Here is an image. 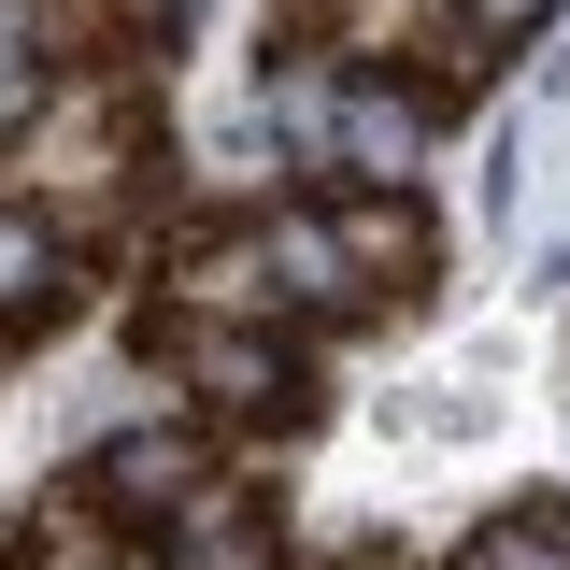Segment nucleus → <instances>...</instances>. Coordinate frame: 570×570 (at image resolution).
Wrapping results in <instances>:
<instances>
[{
    "instance_id": "1",
    "label": "nucleus",
    "mask_w": 570,
    "mask_h": 570,
    "mask_svg": "<svg viewBox=\"0 0 570 570\" xmlns=\"http://www.w3.org/2000/svg\"><path fill=\"white\" fill-rule=\"evenodd\" d=\"M243 272L272 285V299H314V314H343L356 285H371V272H356V243H343V228H314V214H272V228L243 243Z\"/></svg>"
},
{
    "instance_id": "2",
    "label": "nucleus",
    "mask_w": 570,
    "mask_h": 570,
    "mask_svg": "<svg viewBox=\"0 0 570 570\" xmlns=\"http://www.w3.org/2000/svg\"><path fill=\"white\" fill-rule=\"evenodd\" d=\"M186 371H200V400H228V414H285V400H299V371H285L272 343H243V328H200Z\"/></svg>"
},
{
    "instance_id": "3",
    "label": "nucleus",
    "mask_w": 570,
    "mask_h": 570,
    "mask_svg": "<svg viewBox=\"0 0 570 570\" xmlns=\"http://www.w3.org/2000/svg\"><path fill=\"white\" fill-rule=\"evenodd\" d=\"M100 499H142V513L200 499V456H186V428H129V442H100Z\"/></svg>"
},
{
    "instance_id": "4",
    "label": "nucleus",
    "mask_w": 570,
    "mask_h": 570,
    "mask_svg": "<svg viewBox=\"0 0 570 570\" xmlns=\"http://www.w3.org/2000/svg\"><path fill=\"white\" fill-rule=\"evenodd\" d=\"M343 157H356V171H414V100L343 86Z\"/></svg>"
},
{
    "instance_id": "5",
    "label": "nucleus",
    "mask_w": 570,
    "mask_h": 570,
    "mask_svg": "<svg viewBox=\"0 0 570 570\" xmlns=\"http://www.w3.org/2000/svg\"><path fill=\"white\" fill-rule=\"evenodd\" d=\"M171 570H272V528H257V513H228V499H200Z\"/></svg>"
},
{
    "instance_id": "6",
    "label": "nucleus",
    "mask_w": 570,
    "mask_h": 570,
    "mask_svg": "<svg viewBox=\"0 0 570 570\" xmlns=\"http://www.w3.org/2000/svg\"><path fill=\"white\" fill-rule=\"evenodd\" d=\"M343 243H356V272H414V257H428V214L414 200H356Z\"/></svg>"
},
{
    "instance_id": "7",
    "label": "nucleus",
    "mask_w": 570,
    "mask_h": 570,
    "mask_svg": "<svg viewBox=\"0 0 570 570\" xmlns=\"http://www.w3.org/2000/svg\"><path fill=\"white\" fill-rule=\"evenodd\" d=\"M43 285H58V243H43L29 214H0V314H29Z\"/></svg>"
},
{
    "instance_id": "8",
    "label": "nucleus",
    "mask_w": 570,
    "mask_h": 570,
    "mask_svg": "<svg viewBox=\"0 0 570 570\" xmlns=\"http://www.w3.org/2000/svg\"><path fill=\"white\" fill-rule=\"evenodd\" d=\"M471 570H570V528H485Z\"/></svg>"
},
{
    "instance_id": "9",
    "label": "nucleus",
    "mask_w": 570,
    "mask_h": 570,
    "mask_svg": "<svg viewBox=\"0 0 570 570\" xmlns=\"http://www.w3.org/2000/svg\"><path fill=\"white\" fill-rule=\"evenodd\" d=\"M29 100H43V71H29V29H0V129H14Z\"/></svg>"
},
{
    "instance_id": "10",
    "label": "nucleus",
    "mask_w": 570,
    "mask_h": 570,
    "mask_svg": "<svg viewBox=\"0 0 570 570\" xmlns=\"http://www.w3.org/2000/svg\"><path fill=\"white\" fill-rule=\"evenodd\" d=\"M471 14H485V29H542L557 0H471Z\"/></svg>"
},
{
    "instance_id": "11",
    "label": "nucleus",
    "mask_w": 570,
    "mask_h": 570,
    "mask_svg": "<svg viewBox=\"0 0 570 570\" xmlns=\"http://www.w3.org/2000/svg\"><path fill=\"white\" fill-rule=\"evenodd\" d=\"M0 29H29V0H0Z\"/></svg>"
}]
</instances>
